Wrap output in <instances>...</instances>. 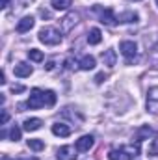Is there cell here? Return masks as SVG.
I'll use <instances>...</instances> for the list:
<instances>
[{"label": "cell", "instance_id": "cell-1", "mask_svg": "<svg viewBox=\"0 0 158 160\" xmlns=\"http://www.w3.org/2000/svg\"><path fill=\"white\" fill-rule=\"evenodd\" d=\"M28 108L32 110H37V108H43V106H54L56 104V93L47 89L43 91L39 88H34L30 91V99H28Z\"/></svg>", "mask_w": 158, "mask_h": 160}, {"label": "cell", "instance_id": "cell-2", "mask_svg": "<svg viewBox=\"0 0 158 160\" xmlns=\"http://www.w3.org/2000/svg\"><path fill=\"white\" fill-rule=\"evenodd\" d=\"M39 41L41 43H45V45L54 47V45H58V43L62 41V36H60V32H58L56 28L47 26V28H41L39 30Z\"/></svg>", "mask_w": 158, "mask_h": 160}, {"label": "cell", "instance_id": "cell-3", "mask_svg": "<svg viewBox=\"0 0 158 160\" xmlns=\"http://www.w3.org/2000/svg\"><path fill=\"white\" fill-rule=\"evenodd\" d=\"M93 11L99 15V19H101V22H102V24L114 26V24L117 22V17L114 15V11H112L110 8H101V6H95V8H93Z\"/></svg>", "mask_w": 158, "mask_h": 160}, {"label": "cell", "instance_id": "cell-4", "mask_svg": "<svg viewBox=\"0 0 158 160\" xmlns=\"http://www.w3.org/2000/svg\"><path fill=\"white\" fill-rule=\"evenodd\" d=\"M119 48H121V54L126 58V63H132L138 60V47L134 41H123Z\"/></svg>", "mask_w": 158, "mask_h": 160}, {"label": "cell", "instance_id": "cell-5", "mask_svg": "<svg viewBox=\"0 0 158 160\" xmlns=\"http://www.w3.org/2000/svg\"><path fill=\"white\" fill-rule=\"evenodd\" d=\"M147 110L153 114H158V86L147 91Z\"/></svg>", "mask_w": 158, "mask_h": 160}, {"label": "cell", "instance_id": "cell-6", "mask_svg": "<svg viewBox=\"0 0 158 160\" xmlns=\"http://www.w3.org/2000/svg\"><path fill=\"white\" fill-rule=\"evenodd\" d=\"M77 147H73V145H63V147H60L58 149V153H56V158L58 160H75L77 158Z\"/></svg>", "mask_w": 158, "mask_h": 160}, {"label": "cell", "instance_id": "cell-7", "mask_svg": "<svg viewBox=\"0 0 158 160\" xmlns=\"http://www.w3.org/2000/svg\"><path fill=\"white\" fill-rule=\"evenodd\" d=\"M77 22H78V13L71 11L69 15H65V17L62 19V32H71V30L77 26Z\"/></svg>", "mask_w": 158, "mask_h": 160}, {"label": "cell", "instance_id": "cell-8", "mask_svg": "<svg viewBox=\"0 0 158 160\" xmlns=\"http://www.w3.org/2000/svg\"><path fill=\"white\" fill-rule=\"evenodd\" d=\"M132 158H134V155H132L128 149H125V147L112 149V151L108 153V160H132Z\"/></svg>", "mask_w": 158, "mask_h": 160}, {"label": "cell", "instance_id": "cell-9", "mask_svg": "<svg viewBox=\"0 0 158 160\" xmlns=\"http://www.w3.org/2000/svg\"><path fill=\"white\" fill-rule=\"evenodd\" d=\"M93 143H95V138L91 136V134H86V136H82L80 140H77V149H78L80 153H86V151H89L91 147H93Z\"/></svg>", "mask_w": 158, "mask_h": 160}, {"label": "cell", "instance_id": "cell-10", "mask_svg": "<svg viewBox=\"0 0 158 160\" xmlns=\"http://www.w3.org/2000/svg\"><path fill=\"white\" fill-rule=\"evenodd\" d=\"M32 65H28V63H24V62H21V63H17L15 67H13V73H15V77H19V78H24V77H30L32 75Z\"/></svg>", "mask_w": 158, "mask_h": 160}, {"label": "cell", "instance_id": "cell-11", "mask_svg": "<svg viewBox=\"0 0 158 160\" xmlns=\"http://www.w3.org/2000/svg\"><path fill=\"white\" fill-rule=\"evenodd\" d=\"M34 22H36L34 17H30V15H28V17H22V19L17 22V32H19V34H24V32L32 30V28H34Z\"/></svg>", "mask_w": 158, "mask_h": 160}, {"label": "cell", "instance_id": "cell-12", "mask_svg": "<svg viewBox=\"0 0 158 160\" xmlns=\"http://www.w3.org/2000/svg\"><path fill=\"white\" fill-rule=\"evenodd\" d=\"M52 134H56L60 138H67L71 134V127L65 125V123H54L52 125Z\"/></svg>", "mask_w": 158, "mask_h": 160}, {"label": "cell", "instance_id": "cell-13", "mask_svg": "<svg viewBox=\"0 0 158 160\" xmlns=\"http://www.w3.org/2000/svg\"><path fill=\"white\" fill-rule=\"evenodd\" d=\"M101 60H102V63H104V65H108V67H114V65H116V62H117L116 50H112V48L104 50V52L101 54Z\"/></svg>", "mask_w": 158, "mask_h": 160}, {"label": "cell", "instance_id": "cell-14", "mask_svg": "<svg viewBox=\"0 0 158 160\" xmlns=\"http://www.w3.org/2000/svg\"><path fill=\"white\" fill-rule=\"evenodd\" d=\"M151 136H153V128L147 127V125H143V127H140L138 132H136V142L141 143L143 140H147V138H151Z\"/></svg>", "mask_w": 158, "mask_h": 160}, {"label": "cell", "instance_id": "cell-15", "mask_svg": "<svg viewBox=\"0 0 158 160\" xmlns=\"http://www.w3.org/2000/svg\"><path fill=\"white\" fill-rule=\"evenodd\" d=\"M41 125H43V121L37 119V118H32V119H26L22 123V127H24V130H28V132H34V130H39Z\"/></svg>", "mask_w": 158, "mask_h": 160}, {"label": "cell", "instance_id": "cell-16", "mask_svg": "<svg viewBox=\"0 0 158 160\" xmlns=\"http://www.w3.org/2000/svg\"><path fill=\"white\" fill-rule=\"evenodd\" d=\"M101 39H102L101 30H99V28H91L89 34H87V43H89V45H99Z\"/></svg>", "mask_w": 158, "mask_h": 160}, {"label": "cell", "instance_id": "cell-17", "mask_svg": "<svg viewBox=\"0 0 158 160\" xmlns=\"http://www.w3.org/2000/svg\"><path fill=\"white\" fill-rule=\"evenodd\" d=\"M138 13H134V11H125V13H121L117 17L119 22H138Z\"/></svg>", "mask_w": 158, "mask_h": 160}, {"label": "cell", "instance_id": "cell-18", "mask_svg": "<svg viewBox=\"0 0 158 160\" xmlns=\"http://www.w3.org/2000/svg\"><path fill=\"white\" fill-rule=\"evenodd\" d=\"M78 65H80L82 71H89V69L95 67V58H93V56H84V58L78 62Z\"/></svg>", "mask_w": 158, "mask_h": 160}, {"label": "cell", "instance_id": "cell-19", "mask_svg": "<svg viewBox=\"0 0 158 160\" xmlns=\"http://www.w3.org/2000/svg\"><path fill=\"white\" fill-rule=\"evenodd\" d=\"M71 110H73V108H65V110L62 112V116H63V118H69V119H73V121L77 119L78 121V125H80V123L84 121V116L78 114V112H71Z\"/></svg>", "mask_w": 158, "mask_h": 160}, {"label": "cell", "instance_id": "cell-20", "mask_svg": "<svg viewBox=\"0 0 158 160\" xmlns=\"http://www.w3.org/2000/svg\"><path fill=\"white\" fill-rule=\"evenodd\" d=\"M28 147L32 151H43L45 149V142L43 140H37V138H30L28 140Z\"/></svg>", "mask_w": 158, "mask_h": 160}, {"label": "cell", "instance_id": "cell-21", "mask_svg": "<svg viewBox=\"0 0 158 160\" xmlns=\"http://www.w3.org/2000/svg\"><path fill=\"white\" fill-rule=\"evenodd\" d=\"M149 60H151V65L158 69V43L155 47H151V52H149Z\"/></svg>", "mask_w": 158, "mask_h": 160}, {"label": "cell", "instance_id": "cell-22", "mask_svg": "<svg viewBox=\"0 0 158 160\" xmlns=\"http://www.w3.org/2000/svg\"><path fill=\"white\" fill-rule=\"evenodd\" d=\"M73 4V0H52V8L54 9H67Z\"/></svg>", "mask_w": 158, "mask_h": 160}, {"label": "cell", "instance_id": "cell-23", "mask_svg": "<svg viewBox=\"0 0 158 160\" xmlns=\"http://www.w3.org/2000/svg\"><path fill=\"white\" fill-rule=\"evenodd\" d=\"M28 58H30L32 62H41V60H43V52L37 50V48H30V50H28Z\"/></svg>", "mask_w": 158, "mask_h": 160}, {"label": "cell", "instance_id": "cell-24", "mask_svg": "<svg viewBox=\"0 0 158 160\" xmlns=\"http://www.w3.org/2000/svg\"><path fill=\"white\" fill-rule=\"evenodd\" d=\"M9 138L13 140V142H19L21 140V128L15 125V127H11V130H9Z\"/></svg>", "mask_w": 158, "mask_h": 160}, {"label": "cell", "instance_id": "cell-25", "mask_svg": "<svg viewBox=\"0 0 158 160\" xmlns=\"http://www.w3.org/2000/svg\"><path fill=\"white\" fill-rule=\"evenodd\" d=\"M11 91H13V93H22V91H24V86H21V84H13V86H11Z\"/></svg>", "mask_w": 158, "mask_h": 160}, {"label": "cell", "instance_id": "cell-26", "mask_svg": "<svg viewBox=\"0 0 158 160\" xmlns=\"http://www.w3.org/2000/svg\"><path fill=\"white\" fill-rule=\"evenodd\" d=\"M9 119V114H7V110H2V118H0V125H6Z\"/></svg>", "mask_w": 158, "mask_h": 160}, {"label": "cell", "instance_id": "cell-27", "mask_svg": "<svg viewBox=\"0 0 158 160\" xmlns=\"http://www.w3.org/2000/svg\"><path fill=\"white\" fill-rule=\"evenodd\" d=\"M106 78H108V75H104V73H99V75L95 77V82H97V84H102Z\"/></svg>", "mask_w": 158, "mask_h": 160}, {"label": "cell", "instance_id": "cell-28", "mask_svg": "<svg viewBox=\"0 0 158 160\" xmlns=\"http://www.w3.org/2000/svg\"><path fill=\"white\" fill-rule=\"evenodd\" d=\"M149 155L158 157V145H156V143H153V145H151V149H149Z\"/></svg>", "mask_w": 158, "mask_h": 160}, {"label": "cell", "instance_id": "cell-29", "mask_svg": "<svg viewBox=\"0 0 158 160\" xmlns=\"http://www.w3.org/2000/svg\"><path fill=\"white\" fill-rule=\"evenodd\" d=\"M54 65H56V63H54V62L50 60V62H47V65H45V69H47V71H52V69H54Z\"/></svg>", "mask_w": 158, "mask_h": 160}, {"label": "cell", "instance_id": "cell-30", "mask_svg": "<svg viewBox=\"0 0 158 160\" xmlns=\"http://www.w3.org/2000/svg\"><path fill=\"white\" fill-rule=\"evenodd\" d=\"M39 13H41V17H45V19H50V13H48V11H45V9H41Z\"/></svg>", "mask_w": 158, "mask_h": 160}, {"label": "cell", "instance_id": "cell-31", "mask_svg": "<svg viewBox=\"0 0 158 160\" xmlns=\"http://www.w3.org/2000/svg\"><path fill=\"white\" fill-rule=\"evenodd\" d=\"M0 82L6 84V73H4V71H2V75H0Z\"/></svg>", "mask_w": 158, "mask_h": 160}, {"label": "cell", "instance_id": "cell-32", "mask_svg": "<svg viewBox=\"0 0 158 160\" xmlns=\"http://www.w3.org/2000/svg\"><path fill=\"white\" fill-rule=\"evenodd\" d=\"M0 6H2V8H7V6H9V0H2V4H0Z\"/></svg>", "mask_w": 158, "mask_h": 160}, {"label": "cell", "instance_id": "cell-33", "mask_svg": "<svg viewBox=\"0 0 158 160\" xmlns=\"http://www.w3.org/2000/svg\"><path fill=\"white\" fill-rule=\"evenodd\" d=\"M2 160H13L11 157H7V155H2Z\"/></svg>", "mask_w": 158, "mask_h": 160}, {"label": "cell", "instance_id": "cell-34", "mask_svg": "<svg viewBox=\"0 0 158 160\" xmlns=\"http://www.w3.org/2000/svg\"><path fill=\"white\" fill-rule=\"evenodd\" d=\"M21 160H37L36 157H32V158H21Z\"/></svg>", "mask_w": 158, "mask_h": 160}, {"label": "cell", "instance_id": "cell-35", "mask_svg": "<svg viewBox=\"0 0 158 160\" xmlns=\"http://www.w3.org/2000/svg\"><path fill=\"white\" fill-rule=\"evenodd\" d=\"M156 4H158V0H156Z\"/></svg>", "mask_w": 158, "mask_h": 160}, {"label": "cell", "instance_id": "cell-36", "mask_svg": "<svg viewBox=\"0 0 158 160\" xmlns=\"http://www.w3.org/2000/svg\"><path fill=\"white\" fill-rule=\"evenodd\" d=\"M136 2H138V0H136Z\"/></svg>", "mask_w": 158, "mask_h": 160}]
</instances>
